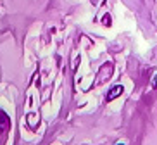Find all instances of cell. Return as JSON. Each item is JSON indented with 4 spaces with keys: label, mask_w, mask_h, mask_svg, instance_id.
<instances>
[{
    "label": "cell",
    "mask_w": 157,
    "mask_h": 145,
    "mask_svg": "<svg viewBox=\"0 0 157 145\" xmlns=\"http://www.w3.org/2000/svg\"><path fill=\"white\" fill-rule=\"evenodd\" d=\"M112 73H114V64H112L111 61L104 62V64L100 66L98 73H97V81H95V85H104V83H107V81L112 78Z\"/></svg>",
    "instance_id": "cell-1"
},
{
    "label": "cell",
    "mask_w": 157,
    "mask_h": 145,
    "mask_svg": "<svg viewBox=\"0 0 157 145\" xmlns=\"http://www.w3.org/2000/svg\"><path fill=\"white\" fill-rule=\"evenodd\" d=\"M123 92H124V86H123V85H114V86L107 92L105 100H107V102H112L114 98H117L119 95H123Z\"/></svg>",
    "instance_id": "cell-2"
},
{
    "label": "cell",
    "mask_w": 157,
    "mask_h": 145,
    "mask_svg": "<svg viewBox=\"0 0 157 145\" xmlns=\"http://www.w3.org/2000/svg\"><path fill=\"white\" fill-rule=\"evenodd\" d=\"M10 130V117L4 113V111H0V133L4 135L7 131Z\"/></svg>",
    "instance_id": "cell-3"
},
{
    "label": "cell",
    "mask_w": 157,
    "mask_h": 145,
    "mask_svg": "<svg viewBox=\"0 0 157 145\" xmlns=\"http://www.w3.org/2000/svg\"><path fill=\"white\" fill-rule=\"evenodd\" d=\"M26 121H28V124H29V128H31V130H36L38 124H40V119H38L36 114H28Z\"/></svg>",
    "instance_id": "cell-4"
},
{
    "label": "cell",
    "mask_w": 157,
    "mask_h": 145,
    "mask_svg": "<svg viewBox=\"0 0 157 145\" xmlns=\"http://www.w3.org/2000/svg\"><path fill=\"white\" fill-rule=\"evenodd\" d=\"M102 24H104V26H107V28H111V26H112V17L109 14H105L104 17H102Z\"/></svg>",
    "instance_id": "cell-5"
},
{
    "label": "cell",
    "mask_w": 157,
    "mask_h": 145,
    "mask_svg": "<svg viewBox=\"0 0 157 145\" xmlns=\"http://www.w3.org/2000/svg\"><path fill=\"white\" fill-rule=\"evenodd\" d=\"M154 88H157V74H155V78H154Z\"/></svg>",
    "instance_id": "cell-6"
},
{
    "label": "cell",
    "mask_w": 157,
    "mask_h": 145,
    "mask_svg": "<svg viewBox=\"0 0 157 145\" xmlns=\"http://www.w3.org/2000/svg\"><path fill=\"white\" fill-rule=\"evenodd\" d=\"M116 145H124V143H116Z\"/></svg>",
    "instance_id": "cell-7"
}]
</instances>
